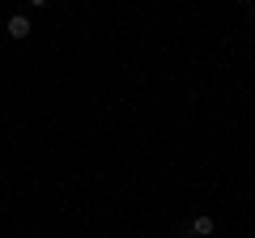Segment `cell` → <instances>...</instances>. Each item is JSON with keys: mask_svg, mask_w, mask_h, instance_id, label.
<instances>
[{"mask_svg": "<svg viewBox=\"0 0 255 238\" xmlns=\"http://www.w3.org/2000/svg\"><path fill=\"white\" fill-rule=\"evenodd\" d=\"M9 38H17V43L30 38V17H26V13H13V17H9Z\"/></svg>", "mask_w": 255, "mask_h": 238, "instance_id": "6da1fadb", "label": "cell"}, {"mask_svg": "<svg viewBox=\"0 0 255 238\" xmlns=\"http://www.w3.org/2000/svg\"><path fill=\"white\" fill-rule=\"evenodd\" d=\"M213 230H217V226H213V217H209V213H200V217L191 221V234H196V238H209Z\"/></svg>", "mask_w": 255, "mask_h": 238, "instance_id": "7a4b0ae2", "label": "cell"}, {"mask_svg": "<svg viewBox=\"0 0 255 238\" xmlns=\"http://www.w3.org/2000/svg\"><path fill=\"white\" fill-rule=\"evenodd\" d=\"M191 238H196V234H191Z\"/></svg>", "mask_w": 255, "mask_h": 238, "instance_id": "3957f363", "label": "cell"}]
</instances>
